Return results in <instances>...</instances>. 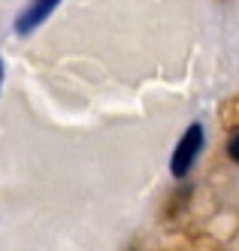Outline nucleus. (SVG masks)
Segmentation results:
<instances>
[{
	"label": "nucleus",
	"mask_w": 239,
	"mask_h": 251,
	"mask_svg": "<svg viewBox=\"0 0 239 251\" xmlns=\"http://www.w3.org/2000/svg\"><path fill=\"white\" fill-rule=\"evenodd\" d=\"M58 6H61V0H30V3L18 12V19H15V33H18V37L33 33Z\"/></svg>",
	"instance_id": "nucleus-2"
},
{
	"label": "nucleus",
	"mask_w": 239,
	"mask_h": 251,
	"mask_svg": "<svg viewBox=\"0 0 239 251\" xmlns=\"http://www.w3.org/2000/svg\"><path fill=\"white\" fill-rule=\"evenodd\" d=\"M203 142H206V130H203V124H200V121H194L191 127L182 133L179 146L173 149V157H170V173H173V178H185L194 170L200 151H203Z\"/></svg>",
	"instance_id": "nucleus-1"
},
{
	"label": "nucleus",
	"mask_w": 239,
	"mask_h": 251,
	"mask_svg": "<svg viewBox=\"0 0 239 251\" xmlns=\"http://www.w3.org/2000/svg\"><path fill=\"white\" fill-rule=\"evenodd\" d=\"M3 76H6V67H3V61H0V88H3Z\"/></svg>",
	"instance_id": "nucleus-4"
},
{
	"label": "nucleus",
	"mask_w": 239,
	"mask_h": 251,
	"mask_svg": "<svg viewBox=\"0 0 239 251\" xmlns=\"http://www.w3.org/2000/svg\"><path fill=\"white\" fill-rule=\"evenodd\" d=\"M227 154H230V160H236L239 164V130L230 136V142H227Z\"/></svg>",
	"instance_id": "nucleus-3"
}]
</instances>
